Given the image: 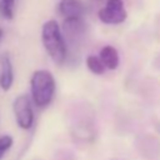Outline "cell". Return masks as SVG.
<instances>
[{"mask_svg":"<svg viewBox=\"0 0 160 160\" xmlns=\"http://www.w3.org/2000/svg\"><path fill=\"white\" fill-rule=\"evenodd\" d=\"M14 82V68L10 55L2 54L0 59V88L4 91H9Z\"/></svg>","mask_w":160,"mask_h":160,"instance_id":"cell-7","label":"cell"},{"mask_svg":"<svg viewBox=\"0 0 160 160\" xmlns=\"http://www.w3.org/2000/svg\"><path fill=\"white\" fill-rule=\"evenodd\" d=\"M16 0H0V15L5 20H12Z\"/></svg>","mask_w":160,"mask_h":160,"instance_id":"cell-12","label":"cell"},{"mask_svg":"<svg viewBox=\"0 0 160 160\" xmlns=\"http://www.w3.org/2000/svg\"><path fill=\"white\" fill-rule=\"evenodd\" d=\"M136 146L139 149V152H141L144 158L156 159L160 156V142L152 136L141 138L140 144Z\"/></svg>","mask_w":160,"mask_h":160,"instance_id":"cell-9","label":"cell"},{"mask_svg":"<svg viewBox=\"0 0 160 160\" xmlns=\"http://www.w3.org/2000/svg\"><path fill=\"white\" fill-rule=\"evenodd\" d=\"M69 128L75 141L91 144L96 136L95 111L90 102L78 101L69 108Z\"/></svg>","mask_w":160,"mask_h":160,"instance_id":"cell-1","label":"cell"},{"mask_svg":"<svg viewBox=\"0 0 160 160\" xmlns=\"http://www.w3.org/2000/svg\"><path fill=\"white\" fill-rule=\"evenodd\" d=\"M1 38H2V29L0 28V40H1Z\"/></svg>","mask_w":160,"mask_h":160,"instance_id":"cell-15","label":"cell"},{"mask_svg":"<svg viewBox=\"0 0 160 160\" xmlns=\"http://www.w3.org/2000/svg\"><path fill=\"white\" fill-rule=\"evenodd\" d=\"M41 42L48 55L56 65H62L65 62L68 58V46L56 20H48L42 24Z\"/></svg>","mask_w":160,"mask_h":160,"instance_id":"cell-3","label":"cell"},{"mask_svg":"<svg viewBox=\"0 0 160 160\" xmlns=\"http://www.w3.org/2000/svg\"><path fill=\"white\" fill-rule=\"evenodd\" d=\"M98 18L101 22L108 25H119L128 18V11L122 0H106L102 9L99 10Z\"/></svg>","mask_w":160,"mask_h":160,"instance_id":"cell-6","label":"cell"},{"mask_svg":"<svg viewBox=\"0 0 160 160\" xmlns=\"http://www.w3.org/2000/svg\"><path fill=\"white\" fill-rule=\"evenodd\" d=\"M154 68L158 70V71H160V51L158 52V55L155 56V59H154Z\"/></svg>","mask_w":160,"mask_h":160,"instance_id":"cell-14","label":"cell"},{"mask_svg":"<svg viewBox=\"0 0 160 160\" xmlns=\"http://www.w3.org/2000/svg\"><path fill=\"white\" fill-rule=\"evenodd\" d=\"M12 142H14V139L11 135L9 134L0 135V160H2L5 154L11 149Z\"/></svg>","mask_w":160,"mask_h":160,"instance_id":"cell-13","label":"cell"},{"mask_svg":"<svg viewBox=\"0 0 160 160\" xmlns=\"http://www.w3.org/2000/svg\"><path fill=\"white\" fill-rule=\"evenodd\" d=\"M58 12L64 16V19L82 18L85 8L80 0H60L58 4Z\"/></svg>","mask_w":160,"mask_h":160,"instance_id":"cell-8","label":"cell"},{"mask_svg":"<svg viewBox=\"0 0 160 160\" xmlns=\"http://www.w3.org/2000/svg\"><path fill=\"white\" fill-rule=\"evenodd\" d=\"M62 36L65 39L66 46L79 48L85 40L88 26L82 18H69L64 19L62 25L60 26Z\"/></svg>","mask_w":160,"mask_h":160,"instance_id":"cell-4","label":"cell"},{"mask_svg":"<svg viewBox=\"0 0 160 160\" xmlns=\"http://www.w3.org/2000/svg\"><path fill=\"white\" fill-rule=\"evenodd\" d=\"M12 112L15 116L16 125L22 130H30L34 125L35 115L32 109V101L29 95L20 94L14 99Z\"/></svg>","mask_w":160,"mask_h":160,"instance_id":"cell-5","label":"cell"},{"mask_svg":"<svg viewBox=\"0 0 160 160\" xmlns=\"http://www.w3.org/2000/svg\"><path fill=\"white\" fill-rule=\"evenodd\" d=\"M56 81L51 71L46 69L35 70L30 79V99L39 109L48 108L55 96Z\"/></svg>","mask_w":160,"mask_h":160,"instance_id":"cell-2","label":"cell"},{"mask_svg":"<svg viewBox=\"0 0 160 160\" xmlns=\"http://www.w3.org/2000/svg\"><path fill=\"white\" fill-rule=\"evenodd\" d=\"M85 61H86L88 69L92 74H95V75H102L105 72V70H106L104 68V65H102V62H101V60H100V58L98 55H89Z\"/></svg>","mask_w":160,"mask_h":160,"instance_id":"cell-11","label":"cell"},{"mask_svg":"<svg viewBox=\"0 0 160 160\" xmlns=\"http://www.w3.org/2000/svg\"><path fill=\"white\" fill-rule=\"evenodd\" d=\"M99 58L104 65L105 69L108 70H115L118 69L119 64H120V58H119V52L118 50L111 46V45H105L99 54Z\"/></svg>","mask_w":160,"mask_h":160,"instance_id":"cell-10","label":"cell"}]
</instances>
